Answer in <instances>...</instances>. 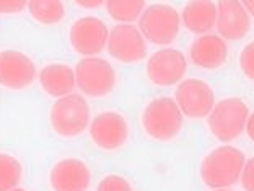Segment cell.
I'll return each mask as SVG.
<instances>
[{"label":"cell","mask_w":254,"mask_h":191,"mask_svg":"<svg viewBox=\"0 0 254 191\" xmlns=\"http://www.w3.org/2000/svg\"><path fill=\"white\" fill-rule=\"evenodd\" d=\"M245 154L233 146L213 149L200 164V178L207 187L223 190L240 180L245 165Z\"/></svg>","instance_id":"6da1fadb"},{"label":"cell","mask_w":254,"mask_h":191,"mask_svg":"<svg viewBox=\"0 0 254 191\" xmlns=\"http://www.w3.org/2000/svg\"><path fill=\"white\" fill-rule=\"evenodd\" d=\"M181 18L175 7L166 3H153L145 7L138 16V31L150 43L166 46L173 43L180 33Z\"/></svg>","instance_id":"7a4b0ae2"},{"label":"cell","mask_w":254,"mask_h":191,"mask_svg":"<svg viewBox=\"0 0 254 191\" xmlns=\"http://www.w3.org/2000/svg\"><path fill=\"white\" fill-rule=\"evenodd\" d=\"M142 124L150 137L157 141H171L183 127V113L171 98H155L142 114Z\"/></svg>","instance_id":"3957f363"},{"label":"cell","mask_w":254,"mask_h":191,"mask_svg":"<svg viewBox=\"0 0 254 191\" xmlns=\"http://www.w3.org/2000/svg\"><path fill=\"white\" fill-rule=\"evenodd\" d=\"M51 124L62 137H75L90 126V105L82 95L59 98L51 108Z\"/></svg>","instance_id":"277c9868"},{"label":"cell","mask_w":254,"mask_h":191,"mask_svg":"<svg viewBox=\"0 0 254 191\" xmlns=\"http://www.w3.org/2000/svg\"><path fill=\"white\" fill-rule=\"evenodd\" d=\"M250 108L240 98H225L209 113V127L220 142L235 141L245 131Z\"/></svg>","instance_id":"5b68a950"},{"label":"cell","mask_w":254,"mask_h":191,"mask_svg":"<svg viewBox=\"0 0 254 191\" xmlns=\"http://www.w3.org/2000/svg\"><path fill=\"white\" fill-rule=\"evenodd\" d=\"M75 84L91 98L106 96L116 87V71L101 57H85L75 69Z\"/></svg>","instance_id":"8992f818"},{"label":"cell","mask_w":254,"mask_h":191,"mask_svg":"<svg viewBox=\"0 0 254 191\" xmlns=\"http://www.w3.org/2000/svg\"><path fill=\"white\" fill-rule=\"evenodd\" d=\"M175 103L188 118H205L215 105V94L204 80L186 79L178 85Z\"/></svg>","instance_id":"52a82bcc"},{"label":"cell","mask_w":254,"mask_h":191,"mask_svg":"<svg viewBox=\"0 0 254 191\" xmlns=\"http://www.w3.org/2000/svg\"><path fill=\"white\" fill-rule=\"evenodd\" d=\"M188 71V61L181 51L165 48L150 56L147 75L150 82L158 87H173L180 84Z\"/></svg>","instance_id":"ba28073f"},{"label":"cell","mask_w":254,"mask_h":191,"mask_svg":"<svg viewBox=\"0 0 254 191\" xmlns=\"http://www.w3.org/2000/svg\"><path fill=\"white\" fill-rule=\"evenodd\" d=\"M109 30L96 16H83L73 23L68 33L72 48L78 54H83L86 57H93L95 54H100L108 44Z\"/></svg>","instance_id":"9c48e42d"},{"label":"cell","mask_w":254,"mask_h":191,"mask_svg":"<svg viewBox=\"0 0 254 191\" xmlns=\"http://www.w3.org/2000/svg\"><path fill=\"white\" fill-rule=\"evenodd\" d=\"M108 53L119 62H138L147 56V44L142 33L134 25H116L109 31Z\"/></svg>","instance_id":"30bf717a"},{"label":"cell","mask_w":254,"mask_h":191,"mask_svg":"<svg viewBox=\"0 0 254 191\" xmlns=\"http://www.w3.org/2000/svg\"><path fill=\"white\" fill-rule=\"evenodd\" d=\"M36 79V66L25 53L7 49L0 53V85L5 89L21 90Z\"/></svg>","instance_id":"8fae6325"},{"label":"cell","mask_w":254,"mask_h":191,"mask_svg":"<svg viewBox=\"0 0 254 191\" xmlns=\"http://www.w3.org/2000/svg\"><path fill=\"white\" fill-rule=\"evenodd\" d=\"M90 136L98 147L116 150L123 147L129 137V126L123 114L116 111H105L91 121Z\"/></svg>","instance_id":"7c38bea8"},{"label":"cell","mask_w":254,"mask_h":191,"mask_svg":"<svg viewBox=\"0 0 254 191\" xmlns=\"http://www.w3.org/2000/svg\"><path fill=\"white\" fill-rule=\"evenodd\" d=\"M217 30L222 34V39H236L245 38L251 30V16L238 0H222L217 5Z\"/></svg>","instance_id":"4fadbf2b"},{"label":"cell","mask_w":254,"mask_h":191,"mask_svg":"<svg viewBox=\"0 0 254 191\" xmlns=\"http://www.w3.org/2000/svg\"><path fill=\"white\" fill-rule=\"evenodd\" d=\"M90 182L91 172L80 159H64L51 170V185L54 191H86Z\"/></svg>","instance_id":"5bb4252c"},{"label":"cell","mask_w":254,"mask_h":191,"mask_svg":"<svg viewBox=\"0 0 254 191\" xmlns=\"http://www.w3.org/2000/svg\"><path fill=\"white\" fill-rule=\"evenodd\" d=\"M190 61L202 69H217L228 57V46L218 34H202L190 46Z\"/></svg>","instance_id":"9a60e30c"},{"label":"cell","mask_w":254,"mask_h":191,"mask_svg":"<svg viewBox=\"0 0 254 191\" xmlns=\"http://www.w3.org/2000/svg\"><path fill=\"white\" fill-rule=\"evenodd\" d=\"M39 82L48 95L62 98L75 89V72L67 64H49L39 72Z\"/></svg>","instance_id":"2e32d148"},{"label":"cell","mask_w":254,"mask_h":191,"mask_svg":"<svg viewBox=\"0 0 254 191\" xmlns=\"http://www.w3.org/2000/svg\"><path fill=\"white\" fill-rule=\"evenodd\" d=\"M217 20V7L209 0H194L189 2L183 10V25L190 33L207 34Z\"/></svg>","instance_id":"e0dca14e"},{"label":"cell","mask_w":254,"mask_h":191,"mask_svg":"<svg viewBox=\"0 0 254 191\" xmlns=\"http://www.w3.org/2000/svg\"><path fill=\"white\" fill-rule=\"evenodd\" d=\"M28 10L41 25H57L65 16V5L59 0H31L28 2Z\"/></svg>","instance_id":"ac0fdd59"},{"label":"cell","mask_w":254,"mask_h":191,"mask_svg":"<svg viewBox=\"0 0 254 191\" xmlns=\"http://www.w3.org/2000/svg\"><path fill=\"white\" fill-rule=\"evenodd\" d=\"M105 5L109 16L116 21H124V25H132V21H135L145 10L143 0H109Z\"/></svg>","instance_id":"d6986e66"},{"label":"cell","mask_w":254,"mask_h":191,"mask_svg":"<svg viewBox=\"0 0 254 191\" xmlns=\"http://www.w3.org/2000/svg\"><path fill=\"white\" fill-rule=\"evenodd\" d=\"M23 175V167L18 159L8 154H0V191L16 188Z\"/></svg>","instance_id":"ffe728a7"},{"label":"cell","mask_w":254,"mask_h":191,"mask_svg":"<svg viewBox=\"0 0 254 191\" xmlns=\"http://www.w3.org/2000/svg\"><path fill=\"white\" fill-rule=\"evenodd\" d=\"M98 191H132V187L124 177L108 175L98 185Z\"/></svg>","instance_id":"44dd1931"},{"label":"cell","mask_w":254,"mask_h":191,"mask_svg":"<svg viewBox=\"0 0 254 191\" xmlns=\"http://www.w3.org/2000/svg\"><path fill=\"white\" fill-rule=\"evenodd\" d=\"M240 66H241V71H243V74L246 75V77L250 80H253L254 79V44L253 43L245 46V49L241 51Z\"/></svg>","instance_id":"7402d4cb"},{"label":"cell","mask_w":254,"mask_h":191,"mask_svg":"<svg viewBox=\"0 0 254 191\" xmlns=\"http://www.w3.org/2000/svg\"><path fill=\"white\" fill-rule=\"evenodd\" d=\"M240 180L245 191H254V159H248V162H245Z\"/></svg>","instance_id":"603a6c76"},{"label":"cell","mask_w":254,"mask_h":191,"mask_svg":"<svg viewBox=\"0 0 254 191\" xmlns=\"http://www.w3.org/2000/svg\"><path fill=\"white\" fill-rule=\"evenodd\" d=\"M28 7V2L25 0H0V13H18V11H23Z\"/></svg>","instance_id":"cb8c5ba5"},{"label":"cell","mask_w":254,"mask_h":191,"mask_svg":"<svg viewBox=\"0 0 254 191\" xmlns=\"http://www.w3.org/2000/svg\"><path fill=\"white\" fill-rule=\"evenodd\" d=\"M246 131H248V136H250V139H254V118H253V114H250L246 119Z\"/></svg>","instance_id":"d4e9b609"},{"label":"cell","mask_w":254,"mask_h":191,"mask_svg":"<svg viewBox=\"0 0 254 191\" xmlns=\"http://www.w3.org/2000/svg\"><path fill=\"white\" fill-rule=\"evenodd\" d=\"M77 5L86 7V8H98V7H101V5H105V2H100V0H96V2H83V0H78Z\"/></svg>","instance_id":"484cf974"},{"label":"cell","mask_w":254,"mask_h":191,"mask_svg":"<svg viewBox=\"0 0 254 191\" xmlns=\"http://www.w3.org/2000/svg\"><path fill=\"white\" fill-rule=\"evenodd\" d=\"M241 5H243V7H246L245 10H246V11H250V15L253 13V10H254V8H253V2H241Z\"/></svg>","instance_id":"4316f807"},{"label":"cell","mask_w":254,"mask_h":191,"mask_svg":"<svg viewBox=\"0 0 254 191\" xmlns=\"http://www.w3.org/2000/svg\"><path fill=\"white\" fill-rule=\"evenodd\" d=\"M10 191H26V190H23V188H13V190H10Z\"/></svg>","instance_id":"83f0119b"},{"label":"cell","mask_w":254,"mask_h":191,"mask_svg":"<svg viewBox=\"0 0 254 191\" xmlns=\"http://www.w3.org/2000/svg\"><path fill=\"white\" fill-rule=\"evenodd\" d=\"M217 191H228V190H217Z\"/></svg>","instance_id":"f1b7e54d"}]
</instances>
